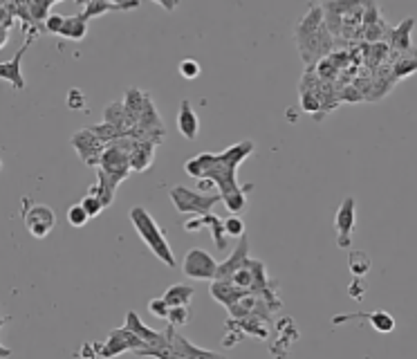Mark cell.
Here are the masks:
<instances>
[{
	"label": "cell",
	"mask_w": 417,
	"mask_h": 359,
	"mask_svg": "<svg viewBox=\"0 0 417 359\" xmlns=\"http://www.w3.org/2000/svg\"><path fill=\"white\" fill-rule=\"evenodd\" d=\"M332 39L335 36L323 23V9L321 5H312L296 27V45L308 68H314L319 61L328 59V54L332 52Z\"/></svg>",
	"instance_id": "6da1fadb"
},
{
	"label": "cell",
	"mask_w": 417,
	"mask_h": 359,
	"mask_svg": "<svg viewBox=\"0 0 417 359\" xmlns=\"http://www.w3.org/2000/svg\"><path fill=\"white\" fill-rule=\"evenodd\" d=\"M130 222L135 227V231L144 245L155 254V256L164 263L168 268H175V256H173V249L166 240V236L162 231V227L155 222V218L150 216L144 207H132L130 209Z\"/></svg>",
	"instance_id": "7a4b0ae2"
},
{
	"label": "cell",
	"mask_w": 417,
	"mask_h": 359,
	"mask_svg": "<svg viewBox=\"0 0 417 359\" xmlns=\"http://www.w3.org/2000/svg\"><path fill=\"white\" fill-rule=\"evenodd\" d=\"M170 200H173L175 209L179 213H208L213 209L218 202H222V195L215 193V195H208L202 191H191L186 186H173L170 189Z\"/></svg>",
	"instance_id": "3957f363"
},
{
	"label": "cell",
	"mask_w": 417,
	"mask_h": 359,
	"mask_svg": "<svg viewBox=\"0 0 417 359\" xmlns=\"http://www.w3.org/2000/svg\"><path fill=\"white\" fill-rule=\"evenodd\" d=\"M182 272L188 279H195V281H215L218 261L208 252H204L200 247H193V249L186 252L184 263H182Z\"/></svg>",
	"instance_id": "277c9868"
},
{
	"label": "cell",
	"mask_w": 417,
	"mask_h": 359,
	"mask_svg": "<svg viewBox=\"0 0 417 359\" xmlns=\"http://www.w3.org/2000/svg\"><path fill=\"white\" fill-rule=\"evenodd\" d=\"M70 144L79 153L81 162L85 166H97L99 168L101 155H103V150H106V141H101L90 128H83V130H77V133L72 135Z\"/></svg>",
	"instance_id": "5b68a950"
},
{
	"label": "cell",
	"mask_w": 417,
	"mask_h": 359,
	"mask_svg": "<svg viewBox=\"0 0 417 359\" xmlns=\"http://www.w3.org/2000/svg\"><path fill=\"white\" fill-rule=\"evenodd\" d=\"M355 209H357V200H355V198H344V202L339 204V211L335 216L337 245H339L341 249H350V247H353Z\"/></svg>",
	"instance_id": "8992f818"
},
{
	"label": "cell",
	"mask_w": 417,
	"mask_h": 359,
	"mask_svg": "<svg viewBox=\"0 0 417 359\" xmlns=\"http://www.w3.org/2000/svg\"><path fill=\"white\" fill-rule=\"evenodd\" d=\"M56 225V213L52 207L47 204H32L25 209V229L30 231L34 238H45Z\"/></svg>",
	"instance_id": "52a82bcc"
},
{
	"label": "cell",
	"mask_w": 417,
	"mask_h": 359,
	"mask_svg": "<svg viewBox=\"0 0 417 359\" xmlns=\"http://www.w3.org/2000/svg\"><path fill=\"white\" fill-rule=\"evenodd\" d=\"M166 339H168V348H170V359H202V357H220V353L215 351H204V348H197L188 342L186 337H182L175 330V326L166 328Z\"/></svg>",
	"instance_id": "ba28073f"
},
{
	"label": "cell",
	"mask_w": 417,
	"mask_h": 359,
	"mask_svg": "<svg viewBox=\"0 0 417 359\" xmlns=\"http://www.w3.org/2000/svg\"><path fill=\"white\" fill-rule=\"evenodd\" d=\"M413 27H415V18H404V21L397 27H393L391 34H388V45H391V54H395V59L415 50L413 41H411Z\"/></svg>",
	"instance_id": "9c48e42d"
},
{
	"label": "cell",
	"mask_w": 417,
	"mask_h": 359,
	"mask_svg": "<svg viewBox=\"0 0 417 359\" xmlns=\"http://www.w3.org/2000/svg\"><path fill=\"white\" fill-rule=\"evenodd\" d=\"M353 319L371 321V326L382 335H388V333H393V330H395V319H393V315H388L386 310H375V313H355V315H339V317L332 319V324L339 326V324H344V321H353Z\"/></svg>",
	"instance_id": "30bf717a"
},
{
	"label": "cell",
	"mask_w": 417,
	"mask_h": 359,
	"mask_svg": "<svg viewBox=\"0 0 417 359\" xmlns=\"http://www.w3.org/2000/svg\"><path fill=\"white\" fill-rule=\"evenodd\" d=\"M32 43H34V34L25 41V45L21 47V50L14 54L12 61L0 63V79L9 81V83H12V88H16V90L25 88V79H23V72H21V61H23V54L27 52V47H30Z\"/></svg>",
	"instance_id": "8fae6325"
},
{
	"label": "cell",
	"mask_w": 417,
	"mask_h": 359,
	"mask_svg": "<svg viewBox=\"0 0 417 359\" xmlns=\"http://www.w3.org/2000/svg\"><path fill=\"white\" fill-rule=\"evenodd\" d=\"M249 240H247V234H242L240 236V240H238V247L233 249V254L229 259H227L224 263H218V274H215V279H220V281H229L231 279V274L238 270V268H242L245 263L249 261Z\"/></svg>",
	"instance_id": "7c38bea8"
},
{
	"label": "cell",
	"mask_w": 417,
	"mask_h": 359,
	"mask_svg": "<svg viewBox=\"0 0 417 359\" xmlns=\"http://www.w3.org/2000/svg\"><path fill=\"white\" fill-rule=\"evenodd\" d=\"M126 328H130L132 333H135L141 342H144V348L166 344V330H164V333H157V330L148 328L144 321L137 317V313H132V310L126 315Z\"/></svg>",
	"instance_id": "4fadbf2b"
},
{
	"label": "cell",
	"mask_w": 417,
	"mask_h": 359,
	"mask_svg": "<svg viewBox=\"0 0 417 359\" xmlns=\"http://www.w3.org/2000/svg\"><path fill=\"white\" fill-rule=\"evenodd\" d=\"M200 227H211V236H213V240H215V245L220 249H224V245H227V234H224V220H220L218 216H213L211 211L208 213H202V216H197V220H186L184 222V231H195V229H200Z\"/></svg>",
	"instance_id": "5bb4252c"
},
{
	"label": "cell",
	"mask_w": 417,
	"mask_h": 359,
	"mask_svg": "<svg viewBox=\"0 0 417 359\" xmlns=\"http://www.w3.org/2000/svg\"><path fill=\"white\" fill-rule=\"evenodd\" d=\"M177 128L186 139H195L197 133H200V117H197V112L193 110L191 101H188V99H182V103H179Z\"/></svg>",
	"instance_id": "9a60e30c"
},
{
	"label": "cell",
	"mask_w": 417,
	"mask_h": 359,
	"mask_svg": "<svg viewBox=\"0 0 417 359\" xmlns=\"http://www.w3.org/2000/svg\"><path fill=\"white\" fill-rule=\"evenodd\" d=\"M155 144H150V141H137L132 144L130 153H128V159H130V171H146V168L153 164V157H155Z\"/></svg>",
	"instance_id": "2e32d148"
},
{
	"label": "cell",
	"mask_w": 417,
	"mask_h": 359,
	"mask_svg": "<svg viewBox=\"0 0 417 359\" xmlns=\"http://www.w3.org/2000/svg\"><path fill=\"white\" fill-rule=\"evenodd\" d=\"M103 121H108V124L121 128L124 133H130V128L135 126L130 121V117H128L124 101H110L108 106L103 108Z\"/></svg>",
	"instance_id": "e0dca14e"
},
{
	"label": "cell",
	"mask_w": 417,
	"mask_h": 359,
	"mask_svg": "<svg viewBox=\"0 0 417 359\" xmlns=\"http://www.w3.org/2000/svg\"><path fill=\"white\" fill-rule=\"evenodd\" d=\"M251 153H254V141L251 139H245V141H238V144L229 146V148L222 150V153H218V155H220V159H222L224 164L238 168L240 162H245V159H247Z\"/></svg>",
	"instance_id": "ac0fdd59"
},
{
	"label": "cell",
	"mask_w": 417,
	"mask_h": 359,
	"mask_svg": "<svg viewBox=\"0 0 417 359\" xmlns=\"http://www.w3.org/2000/svg\"><path fill=\"white\" fill-rule=\"evenodd\" d=\"M148 101H150L148 94L141 92V90H137V88H130V90L126 92L124 106H126V112H128V117H130L132 124H137V119L141 117V112L146 110Z\"/></svg>",
	"instance_id": "d6986e66"
},
{
	"label": "cell",
	"mask_w": 417,
	"mask_h": 359,
	"mask_svg": "<svg viewBox=\"0 0 417 359\" xmlns=\"http://www.w3.org/2000/svg\"><path fill=\"white\" fill-rule=\"evenodd\" d=\"M115 191H117V184L112 182V180L103 171L97 173V184H92L88 189V193H94L97 198H101V202L106 207H110L112 202H115Z\"/></svg>",
	"instance_id": "ffe728a7"
},
{
	"label": "cell",
	"mask_w": 417,
	"mask_h": 359,
	"mask_svg": "<svg viewBox=\"0 0 417 359\" xmlns=\"http://www.w3.org/2000/svg\"><path fill=\"white\" fill-rule=\"evenodd\" d=\"M215 162H218V153H200L193 159H188V162L184 164V171L188 175L197 177V180H202L208 173V168H211Z\"/></svg>",
	"instance_id": "44dd1931"
},
{
	"label": "cell",
	"mask_w": 417,
	"mask_h": 359,
	"mask_svg": "<svg viewBox=\"0 0 417 359\" xmlns=\"http://www.w3.org/2000/svg\"><path fill=\"white\" fill-rule=\"evenodd\" d=\"M193 295H195V288L186 286V283H175V286H170L164 292V299L170 308L173 306H188V301L193 299Z\"/></svg>",
	"instance_id": "7402d4cb"
},
{
	"label": "cell",
	"mask_w": 417,
	"mask_h": 359,
	"mask_svg": "<svg viewBox=\"0 0 417 359\" xmlns=\"http://www.w3.org/2000/svg\"><path fill=\"white\" fill-rule=\"evenodd\" d=\"M85 34H88V18H83V14L65 18L61 36H65V39H72V41H81Z\"/></svg>",
	"instance_id": "603a6c76"
},
{
	"label": "cell",
	"mask_w": 417,
	"mask_h": 359,
	"mask_svg": "<svg viewBox=\"0 0 417 359\" xmlns=\"http://www.w3.org/2000/svg\"><path fill=\"white\" fill-rule=\"evenodd\" d=\"M391 70H393V77L395 79L411 77L413 72H417V50L397 56V59L393 61V65H391Z\"/></svg>",
	"instance_id": "cb8c5ba5"
},
{
	"label": "cell",
	"mask_w": 417,
	"mask_h": 359,
	"mask_svg": "<svg viewBox=\"0 0 417 359\" xmlns=\"http://www.w3.org/2000/svg\"><path fill=\"white\" fill-rule=\"evenodd\" d=\"M108 12H128V9L124 5L110 3V0H90V3L83 7V18H88L90 21V18L108 14Z\"/></svg>",
	"instance_id": "d4e9b609"
},
{
	"label": "cell",
	"mask_w": 417,
	"mask_h": 359,
	"mask_svg": "<svg viewBox=\"0 0 417 359\" xmlns=\"http://www.w3.org/2000/svg\"><path fill=\"white\" fill-rule=\"evenodd\" d=\"M371 256H368L366 252H350L348 254V268L353 272V277H366L368 272H371Z\"/></svg>",
	"instance_id": "484cf974"
},
{
	"label": "cell",
	"mask_w": 417,
	"mask_h": 359,
	"mask_svg": "<svg viewBox=\"0 0 417 359\" xmlns=\"http://www.w3.org/2000/svg\"><path fill=\"white\" fill-rule=\"evenodd\" d=\"M130 348H128V344L121 339L115 330L108 335V339L103 342V346H99V355L101 357H115V355H121V353H128Z\"/></svg>",
	"instance_id": "4316f807"
},
{
	"label": "cell",
	"mask_w": 417,
	"mask_h": 359,
	"mask_svg": "<svg viewBox=\"0 0 417 359\" xmlns=\"http://www.w3.org/2000/svg\"><path fill=\"white\" fill-rule=\"evenodd\" d=\"M222 202L227 204V209H229L231 213H240L245 207H247V193L242 191V186L233 189V191L222 195Z\"/></svg>",
	"instance_id": "83f0119b"
},
{
	"label": "cell",
	"mask_w": 417,
	"mask_h": 359,
	"mask_svg": "<svg viewBox=\"0 0 417 359\" xmlns=\"http://www.w3.org/2000/svg\"><path fill=\"white\" fill-rule=\"evenodd\" d=\"M90 130H92V133L97 135L101 141H106V144H110V141H115V139H119V137L128 135V133H124L121 128L108 124V121H103V124H97V126H90Z\"/></svg>",
	"instance_id": "f1b7e54d"
},
{
	"label": "cell",
	"mask_w": 417,
	"mask_h": 359,
	"mask_svg": "<svg viewBox=\"0 0 417 359\" xmlns=\"http://www.w3.org/2000/svg\"><path fill=\"white\" fill-rule=\"evenodd\" d=\"M27 5H30V21L36 23V21H45L54 0H27Z\"/></svg>",
	"instance_id": "f546056e"
},
{
	"label": "cell",
	"mask_w": 417,
	"mask_h": 359,
	"mask_svg": "<svg viewBox=\"0 0 417 359\" xmlns=\"http://www.w3.org/2000/svg\"><path fill=\"white\" fill-rule=\"evenodd\" d=\"M188 319H191V310H188V306H173L168 310V317H166L168 324L175 328L188 324Z\"/></svg>",
	"instance_id": "4dcf8cb0"
},
{
	"label": "cell",
	"mask_w": 417,
	"mask_h": 359,
	"mask_svg": "<svg viewBox=\"0 0 417 359\" xmlns=\"http://www.w3.org/2000/svg\"><path fill=\"white\" fill-rule=\"evenodd\" d=\"M88 220H90V216H88V211H85V207L81 202L72 204L68 209V222L72 227H77V229H79V227H83V225H88Z\"/></svg>",
	"instance_id": "1f68e13d"
},
{
	"label": "cell",
	"mask_w": 417,
	"mask_h": 359,
	"mask_svg": "<svg viewBox=\"0 0 417 359\" xmlns=\"http://www.w3.org/2000/svg\"><path fill=\"white\" fill-rule=\"evenodd\" d=\"M177 72L182 74L184 79H188V81H193V79H197L200 77V72H202V68H200V63H197L195 59H184L182 63H179V68H177Z\"/></svg>",
	"instance_id": "d6a6232c"
},
{
	"label": "cell",
	"mask_w": 417,
	"mask_h": 359,
	"mask_svg": "<svg viewBox=\"0 0 417 359\" xmlns=\"http://www.w3.org/2000/svg\"><path fill=\"white\" fill-rule=\"evenodd\" d=\"M81 204L85 207V211H88L90 218H94V216H99L103 209H106V204L101 202V198H97L94 193H88V195H85L83 200H81Z\"/></svg>",
	"instance_id": "836d02e7"
},
{
	"label": "cell",
	"mask_w": 417,
	"mask_h": 359,
	"mask_svg": "<svg viewBox=\"0 0 417 359\" xmlns=\"http://www.w3.org/2000/svg\"><path fill=\"white\" fill-rule=\"evenodd\" d=\"M224 234L227 236H236V238H240L242 234H247V229H245V222L238 218V216H229V218L224 220Z\"/></svg>",
	"instance_id": "e575fe53"
},
{
	"label": "cell",
	"mask_w": 417,
	"mask_h": 359,
	"mask_svg": "<svg viewBox=\"0 0 417 359\" xmlns=\"http://www.w3.org/2000/svg\"><path fill=\"white\" fill-rule=\"evenodd\" d=\"M148 310H150V315H153V317H157V319H166V317H168L170 306L166 304V299H164V297H157V299H150V301H148Z\"/></svg>",
	"instance_id": "d590c367"
},
{
	"label": "cell",
	"mask_w": 417,
	"mask_h": 359,
	"mask_svg": "<svg viewBox=\"0 0 417 359\" xmlns=\"http://www.w3.org/2000/svg\"><path fill=\"white\" fill-rule=\"evenodd\" d=\"M65 106H68L70 110H81V108H85V97H83V92H81L79 88H72V90L68 92V97H65Z\"/></svg>",
	"instance_id": "8d00e7d4"
},
{
	"label": "cell",
	"mask_w": 417,
	"mask_h": 359,
	"mask_svg": "<svg viewBox=\"0 0 417 359\" xmlns=\"http://www.w3.org/2000/svg\"><path fill=\"white\" fill-rule=\"evenodd\" d=\"M63 23H65L63 16H59V14H47V18H45V30L52 32V34H61Z\"/></svg>",
	"instance_id": "74e56055"
},
{
	"label": "cell",
	"mask_w": 417,
	"mask_h": 359,
	"mask_svg": "<svg viewBox=\"0 0 417 359\" xmlns=\"http://www.w3.org/2000/svg\"><path fill=\"white\" fill-rule=\"evenodd\" d=\"M348 295L353 297V299H357V301H362V299H364V295H366V288H364V281H362V277H355V281L350 283Z\"/></svg>",
	"instance_id": "f35d334b"
},
{
	"label": "cell",
	"mask_w": 417,
	"mask_h": 359,
	"mask_svg": "<svg viewBox=\"0 0 417 359\" xmlns=\"http://www.w3.org/2000/svg\"><path fill=\"white\" fill-rule=\"evenodd\" d=\"M153 3L162 5L166 12H173V9H177V0H153Z\"/></svg>",
	"instance_id": "ab89813d"
},
{
	"label": "cell",
	"mask_w": 417,
	"mask_h": 359,
	"mask_svg": "<svg viewBox=\"0 0 417 359\" xmlns=\"http://www.w3.org/2000/svg\"><path fill=\"white\" fill-rule=\"evenodd\" d=\"M74 3H77L79 7H85V5H88V3H90V0H74Z\"/></svg>",
	"instance_id": "60d3db41"
},
{
	"label": "cell",
	"mask_w": 417,
	"mask_h": 359,
	"mask_svg": "<svg viewBox=\"0 0 417 359\" xmlns=\"http://www.w3.org/2000/svg\"><path fill=\"white\" fill-rule=\"evenodd\" d=\"M7 321H9V319H5V317H0V328H3V326L7 324Z\"/></svg>",
	"instance_id": "b9f144b4"
},
{
	"label": "cell",
	"mask_w": 417,
	"mask_h": 359,
	"mask_svg": "<svg viewBox=\"0 0 417 359\" xmlns=\"http://www.w3.org/2000/svg\"><path fill=\"white\" fill-rule=\"evenodd\" d=\"M0 171H3V159H0Z\"/></svg>",
	"instance_id": "7bdbcfd3"
},
{
	"label": "cell",
	"mask_w": 417,
	"mask_h": 359,
	"mask_svg": "<svg viewBox=\"0 0 417 359\" xmlns=\"http://www.w3.org/2000/svg\"><path fill=\"white\" fill-rule=\"evenodd\" d=\"M3 41H5V39H0V45H3Z\"/></svg>",
	"instance_id": "ee69618b"
},
{
	"label": "cell",
	"mask_w": 417,
	"mask_h": 359,
	"mask_svg": "<svg viewBox=\"0 0 417 359\" xmlns=\"http://www.w3.org/2000/svg\"><path fill=\"white\" fill-rule=\"evenodd\" d=\"M321 3H328V0H321Z\"/></svg>",
	"instance_id": "f6af8a7d"
},
{
	"label": "cell",
	"mask_w": 417,
	"mask_h": 359,
	"mask_svg": "<svg viewBox=\"0 0 417 359\" xmlns=\"http://www.w3.org/2000/svg\"><path fill=\"white\" fill-rule=\"evenodd\" d=\"M54 3H59V0H54Z\"/></svg>",
	"instance_id": "bcb514c9"
}]
</instances>
